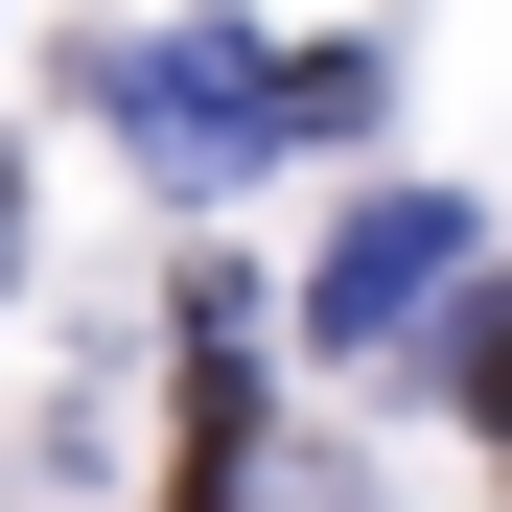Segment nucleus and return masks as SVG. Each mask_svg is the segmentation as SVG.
Returning a JSON list of instances; mask_svg holds the SVG:
<instances>
[{
    "label": "nucleus",
    "mask_w": 512,
    "mask_h": 512,
    "mask_svg": "<svg viewBox=\"0 0 512 512\" xmlns=\"http://www.w3.org/2000/svg\"><path fill=\"white\" fill-rule=\"evenodd\" d=\"M419 280H443V210H419V187H396V210H350V233H326V326H396Z\"/></svg>",
    "instance_id": "f257e3e1"
},
{
    "label": "nucleus",
    "mask_w": 512,
    "mask_h": 512,
    "mask_svg": "<svg viewBox=\"0 0 512 512\" xmlns=\"http://www.w3.org/2000/svg\"><path fill=\"white\" fill-rule=\"evenodd\" d=\"M0 233H24V163H0Z\"/></svg>",
    "instance_id": "f03ea898"
}]
</instances>
